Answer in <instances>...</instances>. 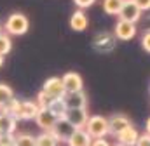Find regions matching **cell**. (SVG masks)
<instances>
[{"instance_id":"obj_1","label":"cell","mask_w":150,"mask_h":146,"mask_svg":"<svg viewBox=\"0 0 150 146\" xmlns=\"http://www.w3.org/2000/svg\"><path fill=\"white\" fill-rule=\"evenodd\" d=\"M89 136L94 139V138H107L110 134V125H108V118L103 117V115H93L87 118V124L84 127Z\"/></svg>"},{"instance_id":"obj_2","label":"cell","mask_w":150,"mask_h":146,"mask_svg":"<svg viewBox=\"0 0 150 146\" xmlns=\"http://www.w3.org/2000/svg\"><path fill=\"white\" fill-rule=\"evenodd\" d=\"M4 28H5V33L19 36V35H25V33L28 32L30 21H28V18H26L25 14H21V12H12V14L7 18Z\"/></svg>"},{"instance_id":"obj_3","label":"cell","mask_w":150,"mask_h":146,"mask_svg":"<svg viewBox=\"0 0 150 146\" xmlns=\"http://www.w3.org/2000/svg\"><path fill=\"white\" fill-rule=\"evenodd\" d=\"M142 9L136 5L134 0H124L120 11H119V19H124V21H131V23H138L142 19Z\"/></svg>"},{"instance_id":"obj_4","label":"cell","mask_w":150,"mask_h":146,"mask_svg":"<svg viewBox=\"0 0 150 146\" xmlns=\"http://www.w3.org/2000/svg\"><path fill=\"white\" fill-rule=\"evenodd\" d=\"M58 115L52 111L51 108H40L35 117V124L38 125L40 131H52L56 122H58Z\"/></svg>"},{"instance_id":"obj_5","label":"cell","mask_w":150,"mask_h":146,"mask_svg":"<svg viewBox=\"0 0 150 146\" xmlns=\"http://www.w3.org/2000/svg\"><path fill=\"white\" fill-rule=\"evenodd\" d=\"M75 131H77V127L72 122H68L65 117H59L58 122H56V125H54V129H52V132L59 139V143H67L72 138V134H74Z\"/></svg>"},{"instance_id":"obj_6","label":"cell","mask_w":150,"mask_h":146,"mask_svg":"<svg viewBox=\"0 0 150 146\" xmlns=\"http://www.w3.org/2000/svg\"><path fill=\"white\" fill-rule=\"evenodd\" d=\"M113 35L117 40H131L136 36V23H131V21H124V19H119L115 23V28H113Z\"/></svg>"},{"instance_id":"obj_7","label":"cell","mask_w":150,"mask_h":146,"mask_svg":"<svg viewBox=\"0 0 150 146\" xmlns=\"http://www.w3.org/2000/svg\"><path fill=\"white\" fill-rule=\"evenodd\" d=\"M42 91L51 96V98H63L67 92H65V87H63V80L61 77H51L44 82L42 85Z\"/></svg>"},{"instance_id":"obj_8","label":"cell","mask_w":150,"mask_h":146,"mask_svg":"<svg viewBox=\"0 0 150 146\" xmlns=\"http://www.w3.org/2000/svg\"><path fill=\"white\" fill-rule=\"evenodd\" d=\"M63 117H65L68 122H72L77 129H84L86 124H87V118H89L86 108H68L65 111Z\"/></svg>"},{"instance_id":"obj_9","label":"cell","mask_w":150,"mask_h":146,"mask_svg":"<svg viewBox=\"0 0 150 146\" xmlns=\"http://www.w3.org/2000/svg\"><path fill=\"white\" fill-rule=\"evenodd\" d=\"M63 80V87H65V92H77V91H82L84 89V82H82V77L75 72H68L61 77Z\"/></svg>"},{"instance_id":"obj_10","label":"cell","mask_w":150,"mask_h":146,"mask_svg":"<svg viewBox=\"0 0 150 146\" xmlns=\"http://www.w3.org/2000/svg\"><path fill=\"white\" fill-rule=\"evenodd\" d=\"M115 35H110V33H98L93 40V45L94 49H98L100 52H110L113 47H115Z\"/></svg>"},{"instance_id":"obj_11","label":"cell","mask_w":150,"mask_h":146,"mask_svg":"<svg viewBox=\"0 0 150 146\" xmlns=\"http://www.w3.org/2000/svg\"><path fill=\"white\" fill-rule=\"evenodd\" d=\"M63 101H65L67 108H87V98H86L84 91L67 92L63 96Z\"/></svg>"},{"instance_id":"obj_12","label":"cell","mask_w":150,"mask_h":146,"mask_svg":"<svg viewBox=\"0 0 150 146\" xmlns=\"http://www.w3.org/2000/svg\"><path fill=\"white\" fill-rule=\"evenodd\" d=\"M38 110H40V106L37 101H21L18 120H35Z\"/></svg>"},{"instance_id":"obj_13","label":"cell","mask_w":150,"mask_h":146,"mask_svg":"<svg viewBox=\"0 0 150 146\" xmlns=\"http://www.w3.org/2000/svg\"><path fill=\"white\" fill-rule=\"evenodd\" d=\"M108 125H110V134L117 136L120 131H124L126 127L131 125V120L126 115H122V113H115V115H112L108 118Z\"/></svg>"},{"instance_id":"obj_14","label":"cell","mask_w":150,"mask_h":146,"mask_svg":"<svg viewBox=\"0 0 150 146\" xmlns=\"http://www.w3.org/2000/svg\"><path fill=\"white\" fill-rule=\"evenodd\" d=\"M87 25H89V19H87L84 9H77L70 18V28L74 32H84L87 28Z\"/></svg>"},{"instance_id":"obj_15","label":"cell","mask_w":150,"mask_h":146,"mask_svg":"<svg viewBox=\"0 0 150 146\" xmlns=\"http://www.w3.org/2000/svg\"><path fill=\"white\" fill-rule=\"evenodd\" d=\"M91 143H93V138L86 129H77L72 134V138L67 141L68 146H91Z\"/></svg>"},{"instance_id":"obj_16","label":"cell","mask_w":150,"mask_h":146,"mask_svg":"<svg viewBox=\"0 0 150 146\" xmlns=\"http://www.w3.org/2000/svg\"><path fill=\"white\" fill-rule=\"evenodd\" d=\"M115 138H117L119 143H124V145H127V146H134L136 141H138V138H140V132H138L133 125H129V127H126L124 131H120Z\"/></svg>"},{"instance_id":"obj_17","label":"cell","mask_w":150,"mask_h":146,"mask_svg":"<svg viewBox=\"0 0 150 146\" xmlns=\"http://www.w3.org/2000/svg\"><path fill=\"white\" fill-rule=\"evenodd\" d=\"M16 127H18V120L9 113L0 111V134H14Z\"/></svg>"},{"instance_id":"obj_18","label":"cell","mask_w":150,"mask_h":146,"mask_svg":"<svg viewBox=\"0 0 150 146\" xmlns=\"http://www.w3.org/2000/svg\"><path fill=\"white\" fill-rule=\"evenodd\" d=\"M37 139V146H59V139L54 136L52 131H42L38 136H35Z\"/></svg>"},{"instance_id":"obj_19","label":"cell","mask_w":150,"mask_h":146,"mask_svg":"<svg viewBox=\"0 0 150 146\" xmlns=\"http://www.w3.org/2000/svg\"><path fill=\"white\" fill-rule=\"evenodd\" d=\"M124 0H103V11L110 16H117Z\"/></svg>"},{"instance_id":"obj_20","label":"cell","mask_w":150,"mask_h":146,"mask_svg":"<svg viewBox=\"0 0 150 146\" xmlns=\"http://www.w3.org/2000/svg\"><path fill=\"white\" fill-rule=\"evenodd\" d=\"M19 106H21V101H18L16 98H12L9 103H5L2 108H0V111H5V113H9V115H12L16 120H18V113H19Z\"/></svg>"},{"instance_id":"obj_21","label":"cell","mask_w":150,"mask_h":146,"mask_svg":"<svg viewBox=\"0 0 150 146\" xmlns=\"http://www.w3.org/2000/svg\"><path fill=\"white\" fill-rule=\"evenodd\" d=\"M14 145L16 146H37V139L32 134H18V136H14Z\"/></svg>"},{"instance_id":"obj_22","label":"cell","mask_w":150,"mask_h":146,"mask_svg":"<svg viewBox=\"0 0 150 146\" xmlns=\"http://www.w3.org/2000/svg\"><path fill=\"white\" fill-rule=\"evenodd\" d=\"M47 108H51L58 117H63L65 115V111H67V105H65V101H63V98H54L51 103H49V106Z\"/></svg>"},{"instance_id":"obj_23","label":"cell","mask_w":150,"mask_h":146,"mask_svg":"<svg viewBox=\"0 0 150 146\" xmlns=\"http://www.w3.org/2000/svg\"><path fill=\"white\" fill-rule=\"evenodd\" d=\"M12 98H14V91H12L9 85L0 84V108H2L5 103H9Z\"/></svg>"},{"instance_id":"obj_24","label":"cell","mask_w":150,"mask_h":146,"mask_svg":"<svg viewBox=\"0 0 150 146\" xmlns=\"http://www.w3.org/2000/svg\"><path fill=\"white\" fill-rule=\"evenodd\" d=\"M12 49V40H11V35L9 33H0V54H9Z\"/></svg>"},{"instance_id":"obj_25","label":"cell","mask_w":150,"mask_h":146,"mask_svg":"<svg viewBox=\"0 0 150 146\" xmlns=\"http://www.w3.org/2000/svg\"><path fill=\"white\" fill-rule=\"evenodd\" d=\"M0 146H16L14 134H0Z\"/></svg>"},{"instance_id":"obj_26","label":"cell","mask_w":150,"mask_h":146,"mask_svg":"<svg viewBox=\"0 0 150 146\" xmlns=\"http://www.w3.org/2000/svg\"><path fill=\"white\" fill-rule=\"evenodd\" d=\"M142 47L145 49V52L150 54V28L143 33V36H142Z\"/></svg>"},{"instance_id":"obj_27","label":"cell","mask_w":150,"mask_h":146,"mask_svg":"<svg viewBox=\"0 0 150 146\" xmlns=\"http://www.w3.org/2000/svg\"><path fill=\"white\" fill-rule=\"evenodd\" d=\"M134 146H150V134L149 132L140 134V138H138V141H136Z\"/></svg>"},{"instance_id":"obj_28","label":"cell","mask_w":150,"mask_h":146,"mask_svg":"<svg viewBox=\"0 0 150 146\" xmlns=\"http://www.w3.org/2000/svg\"><path fill=\"white\" fill-rule=\"evenodd\" d=\"M74 2L79 9H87V7H91L96 0H74Z\"/></svg>"},{"instance_id":"obj_29","label":"cell","mask_w":150,"mask_h":146,"mask_svg":"<svg viewBox=\"0 0 150 146\" xmlns=\"http://www.w3.org/2000/svg\"><path fill=\"white\" fill-rule=\"evenodd\" d=\"M91 146H112L105 138H94L93 139V143H91Z\"/></svg>"},{"instance_id":"obj_30","label":"cell","mask_w":150,"mask_h":146,"mask_svg":"<svg viewBox=\"0 0 150 146\" xmlns=\"http://www.w3.org/2000/svg\"><path fill=\"white\" fill-rule=\"evenodd\" d=\"M142 11H150V0H134Z\"/></svg>"},{"instance_id":"obj_31","label":"cell","mask_w":150,"mask_h":146,"mask_svg":"<svg viewBox=\"0 0 150 146\" xmlns=\"http://www.w3.org/2000/svg\"><path fill=\"white\" fill-rule=\"evenodd\" d=\"M145 132H149L150 134V117L147 118V122H145Z\"/></svg>"},{"instance_id":"obj_32","label":"cell","mask_w":150,"mask_h":146,"mask_svg":"<svg viewBox=\"0 0 150 146\" xmlns=\"http://www.w3.org/2000/svg\"><path fill=\"white\" fill-rule=\"evenodd\" d=\"M2 65H4V54H0V68H2Z\"/></svg>"},{"instance_id":"obj_33","label":"cell","mask_w":150,"mask_h":146,"mask_svg":"<svg viewBox=\"0 0 150 146\" xmlns=\"http://www.w3.org/2000/svg\"><path fill=\"white\" fill-rule=\"evenodd\" d=\"M113 146H127V145H124V143H119V141H117V143H115Z\"/></svg>"},{"instance_id":"obj_34","label":"cell","mask_w":150,"mask_h":146,"mask_svg":"<svg viewBox=\"0 0 150 146\" xmlns=\"http://www.w3.org/2000/svg\"><path fill=\"white\" fill-rule=\"evenodd\" d=\"M2 32H4V26H2V25H0V33H2Z\"/></svg>"}]
</instances>
